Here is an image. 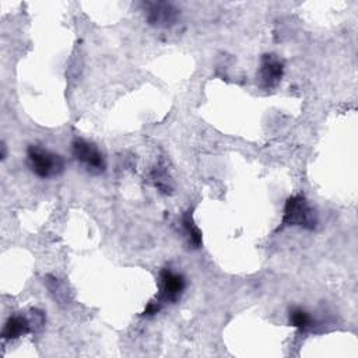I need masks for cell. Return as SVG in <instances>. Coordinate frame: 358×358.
I'll list each match as a JSON object with an SVG mask.
<instances>
[{"instance_id":"cell-1","label":"cell","mask_w":358,"mask_h":358,"mask_svg":"<svg viewBox=\"0 0 358 358\" xmlns=\"http://www.w3.org/2000/svg\"><path fill=\"white\" fill-rule=\"evenodd\" d=\"M27 164L39 178H53L64 171L62 155L39 145H29L27 150Z\"/></svg>"},{"instance_id":"cell-2","label":"cell","mask_w":358,"mask_h":358,"mask_svg":"<svg viewBox=\"0 0 358 358\" xmlns=\"http://www.w3.org/2000/svg\"><path fill=\"white\" fill-rule=\"evenodd\" d=\"M317 220L315 210L309 206L305 197L294 196L287 200L284 210V225H298L308 229L315 228Z\"/></svg>"},{"instance_id":"cell-3","label":"cell","mask_w":358,"mask_h":358,"mask_svg":"<svg viewBox=\"0 0 358 358\" xmlns=\"http://www.w3.org/2000/svg\"><path fill=\"white\" fill-rule=\"evenodd\" d=\"M73 155L92 175H99L106 168V162L102 152L98 150L95 144L87 140L78 138L73 143Z\"/></svg>"},{"instance_id":"cell-4","label":"cell","mask_w":358,"mask_h":358,"mask_svg":"<svg viewBox=\"0 0 358 358\" xmlns=\"http://www.w3.org/2000/svg\"><path fill=\"white\" fill-rule=\"evenodd\" d=\"M161 291L155 299L161 306L164 303H172L179 299L185 289V278L183 275L173 273L169 268H164L161 271Z\"/></svg>"},{"instance_id":"cell-5","label":"cell","mask_w":358,"mask_h":358,"mask_svg":"<svg viewBox=\"0 0 358 358\" xmlns=\"http://www.w3.org/2000/svg\"><path fill=\"white\" fill-rule=\"evenodd\" d=\"M178 14V8L169 3H151L147 13V21L155 27H171L175 24Z\"/></svg>"},{"instance_id":"cell-6","label":"cell","mask_w":358,"mask_h":358,"mask_svg":"<svg viewBox=\"0 0 358 358\" xmlns=\"http://www.w3.org/2000/svg\"><path fill=\"white\" fill-rule=\"evenodd\" d=\"M281 76H282V64L271 55H266L262 60V67H260L262 85L266 88H270L280 81Z\"/></svg>"},{"instance_id":"cell-7","label":"cell","mask_w":358,"mask_h":358,"mask_svg":"<svg viewBox=\"0 0 358 358\" xmlns=\"http://www.w3.org/2000/svg\"><path fill=\"white\" fill-rule=\"evenodd\" d=\"M31 330V323L24 316H11L4 324L1 336L4 340L17 338L22 334H27Z\"/></svg>"},{"instance_id":"cell-8","label":"cell","mask_w":358,"mask_h":358,"mask_svg":"<svg viewBox=\"0 0 358 358\" xmlns=\"http://www.w3.org/2000/svg\"><path fill=\"white\" fill-rule=\"evenodd\" d=\"M289 323L294 327L299 329L301 331H306V330L313 327L312 316L301 308H294V309L289 310Z\"/></svg>"},{"instance_id":"cell-9","label":"cell","mask_w":358,"mask_h":358,"mask_svg":"<svg viewBox=\"0 0 358 358\" xmlns=\"http://www.w3.org/2000/svg\"><path fill=\"white\" fill-rule=\"evenodd\" d=\"M183 225H185V228H186V231H187V234H189V238H190L192 245H193L194 248H199L200 243H201V235H200L199 228L193 224V221H192V218H190L189 214H185V217H183Z\"/></svg>"}]
</instances>
